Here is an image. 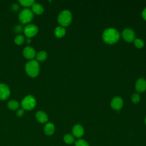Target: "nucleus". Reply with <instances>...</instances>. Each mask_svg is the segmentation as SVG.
<instances>
[{
  "label": "nucleus",
  "instance_id": "obj_1",
  "mask_svg": "<svg viewBox=\"0 0 146 146\" xmlns=\"http://www.w3.org/2000/svg\"><path fill=\"white\" fill-rule=\"evenodd\" d=\"M120 38V34L115 29L109 28L104 30L103 34L104 41L108 44H113L117 42Z\"/></svg>",
  "mask_w": 146,
  "mask_h": 146
},
{
  "label": "nucleus",
  "instance_id": "obj_2",
  "mask_svg": "<svg viewBox=\"0 0 146 146\" xmlns=\"http://www.w3.org/2000/svg\"><path fill=\"white\" fill-rule=\"evenodd\" d=\"M25 71L26 74L31 78H35L39 73L40 66L38 61L30 60L25 65Z\"/></svg>",
  "mask_w": 146,
  "mask_h": 146
},
{
  "label": "nucleus",
  "instance_id": "obj_3",
  "mask_svg": "<svg viewBox=\"0 0 146 146\" xmlns=\"http://www.w3.org/2000/svg\"><path fill=\"white\" fill-rule=\"evenodd\" d=\"M72 21L71 13L67 10L62 11L58 17V22L62 26H68Z\"/></svg>",
  "mask_w": 146,
  "mask_h": 146
},
{
  "label": "nucleus",
  "instance_id": "obj_4",
  "mask_svg": "<svg viewBox=\"0 0 146 146\" xmlns=\"http://www.w3.org/2000/svg\"><path fill=\"white\" fill-rule=\"evenodd\" d=\"M35 98L31 95L26 96L21 101V106L24 110H32L36 106Z\"/></svg>",
  "mask_w": 146,
  "mask_h": 146
},
{
  "label": "nucleus",
  "instance_id": "obj_5",
  "mask_svg": "<svg viewBox=\"0 0 146 146\" xmlns=\"http://www.w3.org/2000/svg\"><path fill=\"white\" fill-rule=\"evenodd\" d=\"M34 17V13L29 9H23L19 14V20L22 24H27L30 22Z\"/></svg>",
  "mask_w": 146,
  "mask_h": 146
},
{
  "label": "nucleus",
  "instance_id": "obj_6",
  "mask_svg": "<svg viewBox=\"0 0 146 146\" xmlns=\"http://www.w3.org/2000/svg\"><path fill=\"white\" fill-rule=\"evenodd\" d=\"M38 31V27L34 24H28L23 29L25 35L29 38L34 36Z\"/></svg>",
  "mask_w": 146,
  "mask_h": 146
},
{
  "label": "nucleus",
  "instance_id": "obj_7",
  "mask_svg": "<svg viewBox=\"0 0 146 146\" xmlns=\"http://www.w3.org/2000/svg\"><path fill=\"white\" fill-rule=\"evenodd\" d=\"M10 95V90L7 85L5 83H0V99L6 100Z\"/></svg>",
  "mask_w": 146,
  "mask_h": 146
},
{
  "label": "nucleus",
  "instance_id": "obj_8",
  "mask_svg": "<svg viewBox=\"0 0 146 146\" xmlns=\"http://www.w3.org/2000/svg\"><path fill=\"white\" fill-rule=\"evenodd\" d=\"M35 55L36 52L35 49L31 46H27L23 50V55L27 59L33 60L35 56Z\"/></svg>",
  "mask_w": 146,
  "mask_h": 146
},
{
  "label": "nucleus",
  "instance_id": "obj_9",
  "mask_svg": "<svg viewBox=\"0 0 146 146\" xmlns=\"http://www.w3.org/2000/svg\"><path fill=\"white\" fill-rule=\"evenodd\" d=\"M123 105V102L122 99L119 96L114 97L111 102V107L116 111H119Z\"/></svg>",
  "mask_w": 146,
  "mask_h": 146
},
{
  "label": "nucleus",
  "instance_id": "obj_10",
  "mask_svg": "<svg viewBox=\"0 0 146 146\" xmlns=\"http://www.w3.org/2000/svg\"><path fill=\"white\" fill-rule=\"evenodd\" d=\"M123 38L127 42H131L135 40V34L133 31L130 29H126L124 30L122 33Z\"/></svg>",
  "mask_w": 146,
  "mask_h": 146
},
{
  "label": "nucleus",
  "instance_id": "obj_11",
  "mask_svg": "<svg viewBox=\"0 0 146 146\" xmlns=\"http://www.w3.org/2000/svg\"><path fill=\"white\" fill-rule=\"evenodd\" d=\"M135 88L139 92H143L146 90V80L144 78L139 79L135 84Z\"/></svg>",
  "mask_w": 146,
  "mask_h": 146
},
{
  "label": "nucleus",
  "instance_id": "obj_12",
  "mask_svg": "<svg viewBox=\"0 0 146 146\" xmlns=\"http://www.w3.org/2000/svg\"><path fill=\"white\" fill-rule=\"evenodd\" d=\"M84 133L83 127L80 124H76L72 128V133L76 137L79 138L83 136Z\"/></svg>",
  "mask_w": 146,
  "mask_h": 146
},
{
  "label": "nucleus",
  "instance_id": "obj_13",
  "mask_svg": "<svg viewBox=\"0 0 146 146\" xmlns=\"http://www.w3.org/2000/svg\"><path fill=\"white\" fill-rule=\"evenodd\" d=\"M35 117L36 120L41 123H46L48 120L47 115L42 111H38L35 114Z\"/></svg>",
  "mask_w": 146,
  "mask_h": 146
},
{
  "label": "nucleus",
  "instance_id": "obj_14",
  "mask_svg": "<svg viewBox=\"0 0 146 146\" xmlns=\"http://www.w3.org/2000/svg\"><path fill=\"white\" fill-rule=\"evenodd\" d=\"M32 11L36 15H40L44 11V9L42 5L39 3H34L32 6Z\"/></svg>",
  "mask_w": 146,
  "mask_h": 146
},
{
  "label": "nucleus",
  "instance_id": "obj_15",
  "mask_svg": "<svg viewBox=\"0 0 146 146\" xmlns=\"http://www.w3.org/2000/svg\"><path fill=\"white\" fill-rule=\"evenodd\" d=\"M55 131V126L52 123H47L44 127V133L48 136H50L54 133Z\"/></svg>",
  "mask_w": 146,
  "mask_h": 146
},
{
  "label": "nucleus",
  "instance_id": "obj_16",
  "mask_svg": "<svg viewBox=\"0 0 146 146\" xmlns=\"http://www.w3.org/2000/svg\"><path fill=\"white\" fill-rule=\"evenodd\" d=\"M66 34V30L62 26H58L54 30V34L57 38H62Z\"/></svg>",
  "mask_w": 146,
  "mask_h": 146
},
{
  "label": "nucleus",
  "instance_id": "obj_17",
  "mask_svg": "<svg viewBox=\"0 0 146 146\" xmlns=\"http://www.w3.org/2000/svg\"><path fill=\"white\" fill-rule=\"evenodd\" d=\"M47 54L44 51H40L36 55V60L39 62H43L47 59Z\"/></svg>",
  "mask_w": 146,
  "mask_h": 146
},
{
  "label": "nucleus",
  "instance_id": "obj_18",
  "mask_svg": "<svg viewBox=\"0 0 146 146\" xmlns=\"http://www.w3.org/2000/svg\"><path fill=\"white\" fill-rule=\"evenodd\" d=\"M19 104L15 100H11L7 103V107L11 110H16L19 108Z\"/></svg>",
  "mask_w": 146,
  "mask_h": 146
},
{
  "label": "nucleus",
  "instance_id": "obj_19",
  "mask_svg": "<svg viewBox=\"0 0 146 146\" xmlns=\"http://www.w3.org/2000/svg\"><path fill=\"white\" fill-rule=\"evenodd\" d=\"M63 140L64 141L68 144H72L73 143L75 142V139L74 137L71 135V134H66L64 135V137H63Z\"/></svg>",
  "mask_w": 146,
  "mask_h": 146
},
{
  "label": "nucleus",
  "instance_id": "obj_20",
  "mask_svg": "<svg viewBox=\"0 0 146 146\" xmlns=\"http://www.w3.org/2000/svg\"><path fill=\"white\" fill-rule=\"evenodd\" d=\"M18 2L24 7H30L34 5L35 1L34 0H19Z\"/></svg>",
  "mask_w": 146,
  "mask_h": 146
},
{
  "label": "nucleus",
  "instance_id": "obj_21",
  "mask_svg": "<svg viewBox=\"0 0 146 146\" xmlns=\"http://www.w3.org/2000/svg\"><path fill=\"white\" fill-rule=\"evenodd\" d=\"M25 42V38L22 35H17L14 39V42L17 45H21Z\"/></svg>",
  "mask_w": 146,
  "mask_h": 146
},
{
  "label": "nucleus",
  "instance_id": "obj_22",
  "mask_svg": "<svg viewBox=\"0 0 146 146\" xmlns=\"http://www.w3.org/2000/svg\"><path fill=\"white\" fill-rule=\"evenodd\" d=\"M133 42H134L135 46L136 47L139 48L143 47L144 44L143 41L141 39H139V38L135 39L133 40Z\"/></svg>",
  "mask_w": 146,
  "mask_h": 146
},
{
  "label": "nucleus",
  "instance_id": "obj_23",
  "mask_svg": "<svg viewBox=\"0 0 146 146\" xmlns=\"http://www.w3.org/2000/svg\"><path fill=\"white\" fill-rule=\"evenodd\" d=\"M75 146H90L88 143L83 139H79L75 141Z\"/></svg>",
  "mask_w": 146,
  "mask_h": 146
},
{
  "label": "nucleus",
  "instance_id": "obj_24",
  "mask_svg": "<svg viewBox=\"0 0 146 146\" xmlns=\"http://www.w3.org/2000/svg\"><path fill=\"white\" fill-rule=\"evenodd\" d=\"M132 102L133 103H137L140 100V95L137 93H135L132 95L131 98Z\"/></svg>",
  "mask_w": 146,
  "mask_h": 146
},
{
  "label": "nucleus",
  "instance_id": "obj_25",
  "mask_svg": "<svg viewBox=\"0 0 146 146\" xmlns=\"http://www.w3.org/2000/svg\"><path fill=\"white\" fill-rule=\"evenodd\" d=\"M23 30V27L22 26L20 25H17L15 28H14V31L16 33H21L22 31Z\"/></svg>",
  "mask_w": 146,
  "mask_h": 146
},
{
  "label": "nucleus",
  "instance_id": "obj_26",
  "mask_svg": "<svg viewBox=\"0 0 146 146\" xmlns=\"http://www.w3.org/2000/svg\"><path fill=\"white\" fill-rule=\"evenodd\" d=\"M24 113H25L24 110L23 108H20V109H18L17 111V115L18 117H21L24 115Z\"/></svg>",
  "mask_w": 146,
  "mask_h": 146
},
{
  "label": "nucleus",
  "instance_id": "obj_27",
  "mask_svg": "<svg viewBox=\"0 0 146 146\" xmlns=\"http://www.w3.org/2000/svg\"><path fill=\"white\" fill-rule=\"evenodd\" d=\"M11 9L14 11H17L18 10V9H19V6L17 3H14V4L12 5Z\"/></svg>",
  "mask_w": 146,
  "mask_h": 146
},
{
  "label": "nucleus",
  "instance_id": "obj_28",
  "mask_svg": "<svg viewBox=\"0 0 146 146\" xmlns=\"http://www.w3.org/2000/svg\"><path fill=\"white\" fill-rule=\"evenodd\" d=\"M142 17L144 18V19L146 21V7L143 10L142 12Z\"/></svg>",
  "mask_w": 146,
  "mask_h": 146
},
{
  "label": "nucleus",
  "instance_id": "obj_29",
  "mask_svg": "<svg viewBox=\"0 0 146 146\" xmlns=\"http://www.w3.org/2000/svg\"><path fill=\"white\" fill-rule=\"evenodd\" d=\"M26 43H27V44L30 43H31V38H27V40H26Z\"/></svg>",
  "mask_w": 146,
  "mask_h": 146
},
{
  "label": "nucleus",
  "instance_id": "obj_30",
  "mask_svg": "<svg viewBox=\"0 0 146 146\" xmlns=\"http://www.w3.org/2000/svg\"><path fill=\"white\" fill-rule=\"evenodd\" d=\"M145 124H146V117H145Z\"/></svg>",
  "mask_w": 146,
  "mask_h": 146
}]
</instances>
